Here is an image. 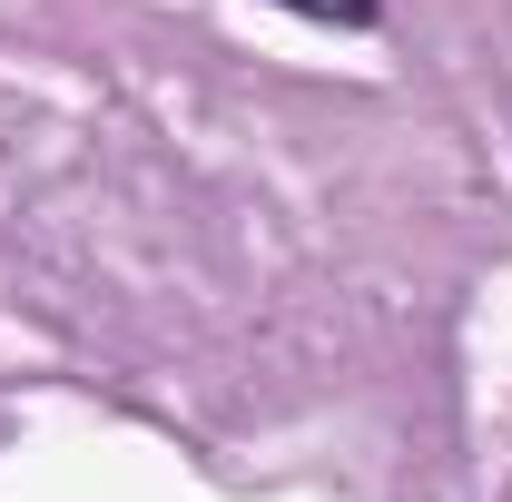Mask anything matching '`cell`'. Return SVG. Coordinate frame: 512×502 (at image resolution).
Returning <instances> with one entry per match:
<instances>
[{
    "label": "cell",
    "mask_w": 512,
    "mask_h": 502,
    "mask_svg": "<svg viewBox=\"0 0 512 502\" xmlns=\"http://www.w3.org/2000/svg\"><path fill=\"white\" fill-rule=\"evenodd\" d=\"M296 20H325V30H375V0H276Z\"/></svg>",
    "instance_id": "6da1fadb"
}]
</instances>
